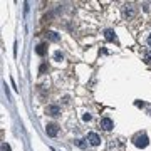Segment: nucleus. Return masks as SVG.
Segmentation results:
<instances>
[{"label": "nucleus", "mask_w": 151, "mask_h": 151, "mask_svg": "<svg viewBox=\"0 0 151 151\" xmlns=\"http://www.w3.org/2000/svg\"><path fill=\"white\" fill-rule=\"evenodd\" d=\"M134 145L138 146V148H146V146L150 145V140H148L146 134H138V136L134 138Z\"/></svg>", "instance_id": "obj_1"}, {"label": "nucleus", "mask_w": 151, "mask_h": 151, "mask_svg": "<svg viewBox=\"0 0 151 151\" xmlns=\"http://www.w3.org/2000/svg\"><path fill=\"white\" fill-rule=\"evenodd\" d=\"M46 133L47 136H51V138H56L59 133V128H57V124H54V123H49L46 126Z\"/></svg>", "instance_id": "obj_2"}, {"label": "nucleus", "mask_w": 151, "mask_h": 151, "mask_svg": "<svg viewBox=\"0 0 151 151\" xmlns=\"http://www.w3.org/2000/svg\"><path fill=\"white\" fill-rule=\"evenodd\" d=\"M87 143L91 146H99L101 145V138H99L98 133H89L87 134Z\"/></svg>", "instance_id": "obj_3"}, {"label": "nucleus", "mask_w": 151, "mask_h": 151, "mask_svg": "<svg viewBox=\"0 0 151 151\" xmlns=\"http://www.w3.org/2000/svg\"><path fill=\"white\" fill-rule=\"evenodd\" d=\"M123 15H124V19H133L134 15H136V10H134V7L131 5V4L124 5V9H123Z\"/></svg>", "instance_id": "obj_4"}, {"label": "nucleus", "mask_w": 151, "mask_h": 151, "mask_svg": "<svg viewBox=\"0 0 151 151\" xmlns=\"http://www.w3.org/2000/svg\"><path fill=\"white\" fill-rule=\"evenodd\" d=\"M99 126L104 129V131H111V129L114 128V123L111 121L109 118H103V119L99 121Z\"/></svg>", "instance_id": "obj_5"}, {"label": "nucleus", "mask_w": 151, "mask_h": 151, "mask_svg": "<svg viewBox=\"0 0 151 151\" xmlns=\"http://www.w3.org/2000/svg\"><path fill=\"white\" fill-rule=\"evenodd\" d=\"M46 113L49 116H59V114H61V108H59L57 104H51V106H47Z\"/></svg>", "instance_id": "obj_6"}, {"label": "nucleus", "mask_w": 151, "mask_h": 151, "mask_svg": "<svg viewBox=\"0 0 151 151\" xmlns=\"http://www.w3.org/2000/svg\"><path fill=\"white\" fill-rule=\"evenodd\" d=\"M104 37H106V41L108 42H114L116 41V34H114V30H111V29L104 30Z\"/></svg>", "instance_id": "obj_7"}, {"label": "nucleus", "mask_w": 151, "mask_h": 151, "mask_svg": "<svg viewBox=\"0 0 151 151\" xmlns=\"http://www.w3.org/2000/svg\"><path fill=\"white\" fill-rule=\"evenodd\" d=\"M46 51H47L46 44H39V46H37V49H35V52L39 54V56H46Z\"/></svg>", "instance_id": "obj_8"}, {"label": "nucleus", "mask_w": 151, "mask_h": 151, "mask_svg": "<svg viewBox=\"0 0 151 151\" xmlns=\"http://www.w3.org/2000/svg\"><path fill=\"white\" fill-rule=\"evenodd\" d=\"M54 61H57V62L64 61V54L61 52V51H56V52H54Z\"/></svg>", "instance_id": "obj_9"}, {"label": "nucleus", "mask_w": 151, "mask_h": 151, "mask_svg": "<svg viewBox=\"0 0 151 151\" xmlns=\"http://www.w3.org/2000/svg\"><path fill=\"white\" fill-rule=\"evenodd\" d=\"M49 39L54 41V42H59V41H61V35H59L57 32H49Z\"/></svg>", "instance_id": "obj_10"}, {"label": "nucleus", "mask_w": 151, "mask_h": 151, "mask_svg": "<svg viewBox=\"0 0 151 151\" xmlns=\"http://www.w3.org/2000/svg\"><path fill=\"white\" fill-rule=\"evenodd\" d=\"M143 57H145V62H151V51H145Z\"/></svg>", "instance_id": "obj_11"}, {"label": "nucleus", "mask_w": 151, "mask_h": 151, "mask_svg": "<svg viewBox=\"0 0 151 151\" xmlns=\"http://www.w3.org/2000/svg\"><path fill=\"white\" fill-rule=\"evenodd\" d=\"M2 151H12L10 146L7 145V143H2Z\"/></svg>", "instance_id": "obj_12"}, {"label": "nucleus", "mask_w": 151, "mask_h": 151, "mask_svg": "<svg viewBox=\"0 0 151 151\" xmlns=\"http://www.w3.org/2000/svg\"><path fill=\"white\" fill-rule=\"evenodd\" d=\"M91 114H89V113H86V114H84V116H82V119H84V121H91Z\"/></svg>", "instance_id": "obj_13"}, {"label": "nucleus", "mask_w": 151, "mask_h": 151, "mask_svg": "<svg viewBox=\"0 0 151 151\" xmlns=\"http://www.w3.org/2000/svg\"><path fill=\"white\" fill-rule=\"evenodd\" d=\"M46 71H47V66H46V64H42V66H41V74H44Z\"/></svg>", "instance_id": "obj_14"}, {"label": "nucleus", "mask_w": 151, "mask_h": 151, "mask_svg": "<svg viewBox=\"0 0 151 151\" xmlns=\"http://www.w3.org/2000/svg\"><path fill=\"white\" fill-rule=\"evenodd\" d=\"M148 46H150V47H151V34H150V35H148Z\"/></svg>", "instance_id": "obj_15"}]
</instances>
